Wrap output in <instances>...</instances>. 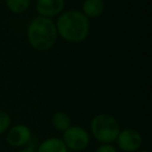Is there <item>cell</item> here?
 I'll return each instance as SVG.
<instances>
[{"label":"cell","instance_id":"cell-1","mask_svg":"<svg viewBox=\"0 0 152 152\" xmlns=\"http://www.w3.org/2000/svg\"><path fill=\"white\" fill-rule=\"evenodd\" d=\"M56 30L66 41L79 43L89 34V20L87 16L80 12H66L57 20Z\"/></svg>","mask_w":152,"mask_h":152},{"label":"cell","instance_id":"cell-2","mask_svg":"<svg viewBox=\"0 0 152 152\" xmlns=\"http://www.w3.org/2000/svg\"><path fill=\"white\" fill-rule=\"evenodd\" d=\"M27 37L30 45L34 49L45 51L54 45L57 37L55 24L49 18L38 17L28 26Z\"/></svg>","mask_w":152,"mask_h":152},{"label":"cell","instance_id":"cell-3","mask_svg":"<svg viewBox=\"0 0 152 152\" xmlns=\"http://www.w3.org/2000/svg\"><path fill=\"white\" fill-rule=\"evenodd\" d=\"M91 130L98 142L101 144H112L113 142H116L120 132V125L113 116L101 114L92 120Z\"/></svg>","mask_w":152,"mask_h":152},{"label":"cell","instance_id":"cell-4","mask_svg":"<svg viewBox=\"0 0 152 152\" xmlns=\"http://www.w3.org/2000/svg\"><path fill=\"white\" fill-rule=\"evenodd\" d=\"M63 142L65 143L68 150L81 151L89 145L90 135L83 127L70 126L67 130L64 131Z\"/></svg>","mask_w":152,"mask_h":152},{"label":"cell","instance_id":"cell-5","mask_svg":"<svg viewBox=\"0 0 152 152\" xmlns=\"http://www.w3.org/2000/svg\"><path fill=\"white\" fill-rule=\"evenodd\" d=\"M116 142L119 149L122 151L135 152L141 148L143 139L139 131L131 128H126L124 130H120Z\"/></svg>","mask_w":152,"mask_h":152},{"label":"cell","instance_id":"cell-6","mask_svg":"<svg viewBox=\"0 0 152 152\" xmlns=\"http://www.w3.org/2000/svg\"><path fill=\"white\" fill-rule=\"evenodd\" d=\"M5 140H7V143L12 147H25L31 141V131L29 127H27L26 125H16L9 129Z\"/></svg>","mask_w":152,"mask_h":152},{"label":"cell","instance_id":"cell-7","mask_svg":"<svg viewBox=\"0 0 152 152\" xmlns=\"http://www.w3.org/2000/svg\"><path fill=\"white\" fill-rule=\"evenodd\" d=\"M64 5V0H38L36 7L42 17L49 18L58 15L63 11Z\"/></svg>","mask_w":152,"mask_h":152},{"label":"cell","instance_id":"cell-8","mask_svg":"<svg viewBox=\"0 0 152 152\" xmlns=\"http://www.w3.org/2000/svg\"><path fill=\"white\" fill-rule=\"evenodd\" d=\"M37 152H68L63 140L58 137H49L39 145Z\"/></svg>","mask_w":152,"mask_h":152},{"label":"cell","instance_id":"cell-9","mask_svg":"<svg viewBox=\"0 0 152 152\" xmlns=\"http://www.w3.org/2000/svg\"><path fill=\"white\" fill-rule=\"evenodd\" d=\"M83 9L86 16L95 18L103 13L104 3L102 0H86Z\"/></svg>","mask_w":152,"mask_h":152},{"label":"cell","instance_id":"cell-10","mask_svg":"<svg viewBox=\"0 0 152 152\" xmlns=\"http://www.w3.org/2000/svg\"><path fill=\"white\" fill-rule=\"evenodd\" d=\"M52 125L56 130L66 131L70 126H71V119L66 113L57 112L53 115L52 117Z\"/></svg>","mask_w":152,"mask_h":152},{"label":"cell","instance_id":"cell-11","mask_svg":"<svg viewBox=\"0 0 152 152\" xmlns=\"http://www.w3.org/2000/svg\"><path fill=\"white\" fill-rule=\"evenodd\" d=\"M7 3L12 12L16 14H21L28 9L30 0H7Z\"/></svg>","mask_w":152,"mask_h":152},{"label":"cell","instance_id":"cell-12","mask_svg":"<svg viewBox=\"0 0 152 152\" xmlns=\"http://www.w3.org/2000/svg\"><path fill=\"white\" fill-rule=\"evenodd\" d=\"M11 126V116L4 110H0V134L9 130Z\"/></svg>","mask_w":152,"mask_h":152},{"label":"cell","instance_id":"cell-13","mask_svg":"<svg viewBox=\"0 0 152 152\" xmlns=\"http://www.w3.org/2000/svg\"><path fill=\"white\" fill-rule=\"evenodd\" d=\"M95 152H117V149L112 144H101Z\"/></svg>","mask_w":152,"mask_h":152},{"label":"cell","instance_id":"cell-14","mask_svg":"<svg viewBox=\"0 0 152 152\" xmlns=\"http://www.w3.org/2000/svg\"><path fill=\"white\" fill-rule=\"evenodd\" d=\"M18 152H37V149L32 145L28 144V145L25 146V147H22Z\"/></svg>","mask_w":152,"mask_h":152},{"label":"cell","instance_id":"cell-15","mask_svg":"<svg viewBox=\"0 0 152 152\" xmlns=\"http://www.w3.org/2000/svg\"><path fill=\"white\" fill-rule=\"evenodd\" d=\"M135 152H149L148 150H137V151H135Z\"/></svg>","mask_w":152,"mask_h":152}]
</instances>
